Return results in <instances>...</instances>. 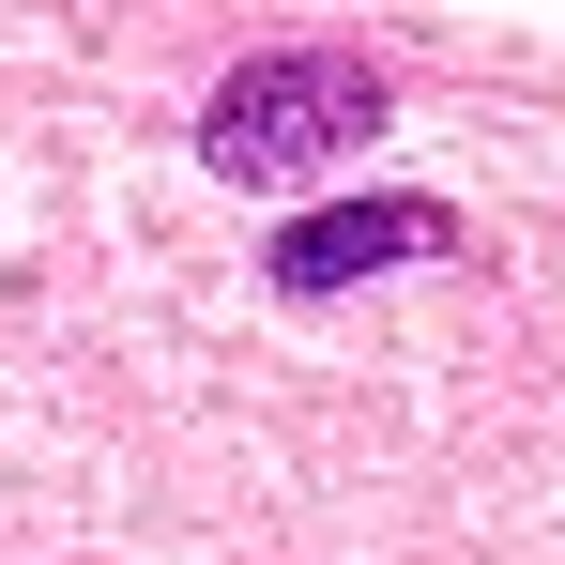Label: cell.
Listing matches in <instances>:
<instances>
[{
	"instance_id": "cell-1",
	"label": "cell",
	"mask_w": 565,
	"mask_h": 565,
	"mask_svg": "<svg viewBox=\"0 0 565 565\" xmlns=\"http://www.w3.org/2000/svg\"><path fill=\"white\" fill-rule=\"evenodd\" d=\"M382 122H397L382 62H352V46H260V62H230L214 107H199V169H214V184H306V169L367 153Z\"/></svg>"
},
{
	"instance_id": "cell-2",
	"label": "cell",
	"mask_w": 565,
	"mask_h": 565,
	"mask_svg": "<svg viewBox=\"0 0 565 565\" xmlns=\"http://www.w3.org/2000/svg\"><path fill=\"white\" fill-rule=\"evenodd\" d=\"M413 260H459V214L444 199H337V214H306V230L260 245L276 306H321V290H352V276H413Z\"/></svg>"
}]
</instances>
